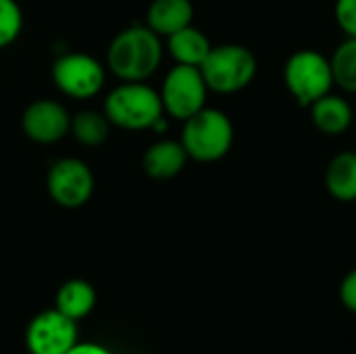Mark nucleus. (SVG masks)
Wrapping results in <instances>:
<instances>
[{
    "label": "nucleus",
    "mask_w": 356,
    "mask_h": 354,
    "mask_svg": "<svg viewBox=\"0 0 356 354\" xmlns=\"http://www.w3.org/2000/svg\"><path fill=\"white\" fill-rule=\"evenodd\" d=\"M163 63V38L148 25L119 31L106 52L108 69L121 81H146Z\"/></svg>",
    "instance_id": "f257e3e1"
},
{
    "label": "nucleus",
    "mask_w": 356,
    "mask_h": 354,
    "mask_svg": "<svg viewBox=\"0 0 356 354\" xmlns=\"http://www.w3.org/2000/svg\"><path fill=\"white\" fill-rule=\"evenodd\" d=\"M104 115L111 125L129 131H144L154 127L165 117L161 94L144 81H123L104 100Z\"/></svg>",
    "instance_id": "f03ea898"
},
{
    "label": "nucleus",
    "mask_w": 356,
    "mask_h": 354,
    "mask_svg": "<svg viewBox=\"0 0 356 354\" xmlns=\"http://www.w3.org/2000/svg\"><path fill=\"white\" fill-rule=\"evenodd\" d=\"M179 142L188 156L198 163L221 161L234 146V123L223 111L204 106L184 121Z\"/></svg>",
    "instance_id": "7ed1b4c3"
},
{
    "label": "nucleus",
    "mask_w": 356,
    "mask_h": 354,
    "mask_svg": "<svg viewBox=\"0 0 356 354\" xmlns=\"http://www.w3.org/2000/svg\"><path fill=\"white\" fill-rule=\"evenodd\" d=\"M200 71L209 92L238 94L254 81L259 61L254 52L242 44H221L211 48Z\"/></svg>",
    "instance_id": "20e7f679"
},
{
    "label": "nucleus",
    "mask_w": 356,
    "mask_h": 354,
    "mask_svg": "<svg viewBox=\"0 0 356 354\" xmlns=\"http://www.w3.org/2000/svg\"><path fill=\"white\" fill-rule=\"evenodd\" d=\"M284 86L305 108L336 88L330 56L315 48L296 50L284 65Z\"/></svg>",
    "instance_id": "39448f33"
},
{
    "label": "nucleus",
    "mask_w": 356,
    "mask_h": 354,
    "mask_svg": "<svg viewBox=\"0 0 356 354\" xmlns=\"http://www.w3.org/2000/svg\"><path fill=\"white\" fill-rule=\"evenodd\" d=\"M163 108L169 117L186 121L207 106L209 86L202 77L200 67L175 65L161 88Z\"/></svg>",
    "instance_id": "423d86ee"
},
{
    "label": "nucleus",
    "mask_w": 356,
    "mask_h": 354,
    "mask_svg": "<svg viewBox=\"0 0 356 354\" xmlns=\"http://www.w3.org/2000/svg\"><path fill=\"white\" fill-rule=\"evenodd\" d=\"M52 81L65 96L75 100H88L102 90L104 67L92 54L69 52L54 61Z\"/></svg>",
    "instance_id": "0eeeda50"
},
{
    "label": "nucleus",
    "mask_w": 356,
    "mask_h": 354,
    "mask_svg": "<svg viewBox=\"0 0 356 354\" xmlns=\"http://www.w3.org/2000/svg\"><path fill=\"white\" fill-rule=\"evenodd\" d=\"M77 342V321L56 309L40 311L25 330V348L29 354H65Z\"/></svg>",
    "instance_id": "6e6552de"
},
{
    "label": "nucleus",
    "mask_w": 356,
    "mask_h": 354,
    "mask_svg": "<svg viewBox=\"0 0 356 354\" xmlns=\"http://www.w3.org/2000/svg\"><path fill=\"white\" fill-rule=\"evenodd\" d=\"M48 194L63 209H79L94 194V173L79 159H60L48 171Z\"/></svg>",
    "instance_id": "1a4fd4ad"
},
{
    "label": "nucleus",
    "mask_w": 356,
    "mask_h": 354,
    "mask_svg": "<svg viewBox=\"0 0 356 354\" xmlns=\"http://www.w3.org/2000/svg\"><path fill=\"white\" fill-rule=\"evenodd\" d=\"M21 125L29 140L38 144H54L71 131V115L60 102L40 98L23 111Z\"/></svg>",
    "instance_id": "9d476101"
},
{
    "label": "nucleus",
    "mask_w": 356,
    "mask_h": 354,
    "mask_svg": "<svg viewBox=\"0 0 356 354\" xmlns=\"http://www.w3.org/2000/svg\"><path fill=\"white\" fill-rule=\"evenodd\" d=\"M309 111H311L313 125L325 136H342L344 131L350 129L353 119H355V111L350 102L344 96H338L334 92L313 102Z\"/></svg>",
    "instance_id": "9b49d317"
},
{
    "label": "nucleus",
    "mask_w": 356,
    "mask_h": 354,
    "mask_svg": "<svg viewBox=\"0 0 356 354\" xmlns=\"http://www.w3.org/2000/svg\"><path fill=\"white\" fill-rule=\"evenodd\" d=\"M188 152L179 140H159L144 154V171L154 179H171L179 175L188 163Z\"/></svg>",
    "instance_id": "f8f14e48"
},
{
    "label": "nucleus",
    "mask_w": 356,
    "mask_h": 354,
    "mask_svg": "<svg viewBox=\"0 0 356 354\" xmlns=\"http://www.w3.org/2000/svg\"><path fill=\"white\" fill-rule=\"evenodd\" d=\"M194 6L192 0H152L146 13V25L161 38L192 25Z\"/></svg>",
    "instance_id": "ddd939ff"
},
{
    "label": "nucleus",
    "mask_w": 356,
    "mask_h": 354,
    "mask_svg": "<svg viewBox=\"0 0 356 354\" xmlns=\"http://www.w3.org/2000/svg\"><path fill=\"white\" fill-rule=\"evenodd\" d=\"M325 190L338 202L356 200V150L338 152L325 167Z\"/></svg>",
    "instance_id": "4468645a"
},
{
    "label": "nucleus",
    "mask_w": 356,
    "mask_h": 354,
    "mask_svg": "<svg viewBox=\"0 0 356 354\" xmlns=\"http://www.w3.org/2000/svg\"><path fill=\"white\" fill-rule=\"evenodd\" d=\"M211 48L213 44L209 35L194 25H188L167 38V50L177 65L200 67L207 61Z\"/></svg>",
    "instance_id": "2eb2a0df"
},
{
    "label": "nucleus",
    "mask_w": 356,
    "mask_h": 354,
    "mask_svg": "<svg viewBox=\"0 0 356 354\" xmlns=\"http://www.w3.org/2000/svg\"><path fill=\"white\" fill-rule=\"evenodd\" d=\"M96 300L98 296H96L94 286L81 277H75V280H67L58 288L56 298H54V309L67 315L69 319L79 321V319H86L94 311Z\"/></svg>",
    "instance_id": "dca6fc26"
},
{
    "label": "nucleus",
    "mask_w": 356,
    "mask_h": 354,
    "mask_svg": "<svg viewBox=\"0 0 356 354\" xmlns=\"http://www.w3.org/2000/svg\"><path fill=\"white\" fill-rule=\"evenodd\" d=\"M334 81L346 92L356 94V38H344L330 56Z\"/></svg>",
    "instance_id": "f3484780"
},
{
    "label": "nucleus",
    "mask_w": 356,
    "mask_h": 354,
    "mask_svg": "<svg viewBox=\"0 0 356 354\" xmlns=\"http://www.w3.org/2000/svg\"><path fill=\"white\" fill-rule=\"evenodd\" d=\"M71 131L75 140L83 146H100L106 142L108 131H111V121L106 119L104 113L96 111H83L71 117Z\"/></svg>",
    "instance_id": "a211bd4d"
},
{
    "label": "nucleus",
    "mask_w": 356,
    "mask_h": 354,
    "mask_svg": "<svg viewBox=\"0 0 356 354\" xmlns=\"http://www.w3.org/2000/svg\"><path fill=\"white\" fill-rule=\"evenodd\" d=\"M23 29V13L15 0H0V50L10 46Z\"/></svg>",
    "instance_id": "6ab92c4d"
},
{
    "label": "nucleus",
    "mask_w": 356,
    "mask_h": 354,
    "mask_svg": "<svg viewBox=\"0 0 356 354\" xmlns=\"http://www.w3.org/2000/svg\"><path fill=\"white\" fill-rule=\"evenodd\" d=\"M334 19L346 38H356V0H336Z\"/></svg>",
    "instance_id": "aec40b11"
},
{
    "label": "nucleus",
    "mask_w": 356,
    "mask_h": 354,
    "mask_svg": "<svg viewBox=\"0 0 356 354\" xmlns=\"http://www.w3.org/2000/svg\"><path fill=\"white\" fill-rule=\"evenodd\" d=\"M340 300L350 313L356 315V267L344 275L340 284Z\"/></svg>",
    "instance_id": "412c9836"
},
{
    "label": "nucleus",
    "mask_w": 356,
    "mask_h": 354,
    "mask_svg": "<svg viewBox=\"0 0 356 354\" xmlns=\"http://www.w3.org/2000/svg\"><path fill=\"white\" fill-rule=\"evenodd\" d=\"M65 354H113L108 348L96 344V342H77L69 353Z\"/></svg>",
    "instance_id": "4be33fe9"
}]
</instances>
